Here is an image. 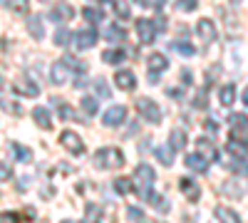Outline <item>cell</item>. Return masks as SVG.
<instances>
[{
    "instance_id": "obj_1",
    "label": "cell",
    "mask_w": 248,
    "mask_h": 223,
    "mask_svg": "<svg viewBox=\"0 0 248 223\" xmlns=\"http://www.w3.org/2000/svg\"><path fill=\"white\" fill-rule=\"evenodd\" d=\"M94 166L97 169H122L124 166V154L117 149V147H105L94 151Z\"/></svg>"
},
{
    "instance_id": "obj_2",
    "label": "cell",
    "mask_w": 248,
    "mask_h": 223,
    "mask_svg": "<svg viewBox=\"0 0 248 223\" xmlns=\"http://www.w3.org/2000/svg\"><path fill=\"white\" fill-rule=\"evenodd\" d=\"M154 181H156V174H154L152 166H147V164H139V166H137V171H134V184H137V186H134V189H137V193H139L141 198L149 196Z\"/></svg>"
},
{
    "instance_id": "obj_3",
    "label": "cell",
    "mask_w": 248,
    "mask_h": 223,
    "mask_svg": "<svg viewBox=\"0 0 248 223\" xmlns=\"http://www.w3.org/2000/svg\"><path fill=\"white\" fill-rule=\"evenodd\" d=\"M226 151H229L233 159H246L248 156V134L233 129L229 141H226Z\"/></svg>"
},
{
    "instance_id": "obj_4",
    "label": "cell",
    "mask_w": 248,
    "mask_h": 223,
    "mask_svg": "<svg viewBox=\"0 0 248 223\" xmlns=\"http://www.w3.org/2000/svg\"><path fill=\"white\" fill-rule=\"evenodd\" d=\"M137 109H139L141 119H147L149 124H159V121H161V109H159V104L154 102V99H149V97H139L137 99Z\"/></svg>"
},
{
    "instance_id": "obj_5",
    "label": "cell",
    "mask_w": 248,
    "mask_h": 223,
    "mask_svg": "<svg viewBox=\"0 0 248 223\" xmlns=\"http://www.w3.org/2000/svg\"><path fill=\"white\" fill-rule=\"evenodd\" d=\"M60 144L65 147L70 154H75V156H82V154H85V141L79 139L77 132H70V129L62 132V134H60Z\"/></svg>"
},
{
    "instance_id": "obj_6",
    "label": "cell",
    "mask_w": 248,
    "mask_h": 223,
    "mask_svg": "<svg viewBox=\"0 0 248 223\" xmlns=\"http://www.w3.org/2000/svg\"><path fill=\"white\" fill-rule=\"evenodd\" d=\"M147 67H149V72H152V82H156L159 74H161V72H167V67H169V57L164 55V52H152L149 59H147Z\"/></svg>"
},
{
    "instance_id": "obj_7",
    "label": "cell",
    "mask_w": 248,
    "mask_h": 223,
    "mask_svg": "<svg viewBox=\"0 0 248 223\" xmlns=\"http://www.w3.org/2000/svg\"><path fill=\"white\" fill-rule=\"evenodd\" d=\"M70 79V65L65 62V59H57V62H52L50 65V82L52 85H65Z\"/></svg>"
},
{
    "instance_id": "obj_8",
    "label": "cell",
    "mask_w": 248,
    "mask_h": 223,
    "mask_svg": "<svg viewBox=\"0 0 248 223\" xmlns=\"http://www.w3.org/2000/svg\"><path fill=\"white\" fill-rule=\"evenodd\" d=\"M97 40H99V35H97L94 28H90V30H77V32H75V45H77V50H90V47H94Z\"/></svg>"
},
{
    "instance_id": "obj_9",
    "label": "cell",
    "mask_w": 248,
    "mask_h": 223,
    "mask_svg": "<svg viewBox=\"0 0 248 223\" xmlns=\"http://www.w3.org/2000/svg\"><path fill=\"white\" fill-rule=\"evenodd\" d=\"M124 119H127V109H124L122 104H114V107H109L105 114H102V124L105 127H119Z\"/></svg>"
},
{
    "instance_id": "obj_10",
    "label": "cell",
    "mask_w": 248,
    "mask_h": 223,
    "mask_svg": "<svg viewBox=\"0 0 248 223\" xmlns=\"http://www.w3.org/2000/svg\"><path fill=\"white\" fill-rule=\"evenodd\" d=\"M13 92L23 94V97H37V94H40L37 85L32 82L28 74H23V77H17V79H15V82H13Z\"/></svg>"
},
{
    "instance_id": "obj_11",
    "label": "cell",
    "mask_w": 248,
    "mask_h": 223,
    "mask_svg": "<svg viewBox=\"0 0 248 223\" xmlns=\"http://www.w3.org/2000/svg\"><path fill=\"white\" fill-rule=\"evenodd\" d=\"M114 85L124 92H134L137 89V77H134L132 70H119V72H114Z\"/></svg>"
},
{
    "instance_id": "obj_12",
    "label": "cell",
    "mask_w": 248,
    "mask_h": 223,
    "mask_svg": "<svg viewBox=\"0 0 248 223\" xmlns=\"http://www.w3.org/2000/svg\"><path fill=\"white\" fill-rule=\"evenodd\" d=\"M186 169L189 171H196V174H206L209 171V159H206L203 154H199V151H191L189 156H186Z\"/></svg>"
},
{
    "instance_id": "obj_13",
    "label": "cell",
    "mask_w": 248,
    "mask_h": 223,
    "mask_svg": "<svg viewBox=\"0 0 248 223\" xmlns=\"http://www.w3.org/2000/svg\"><path fill=\"white\" fill-rule=\"evenodd\" d=\"M137 32H139V40H141L144 45L154 43V37H156L154 23H152V20H147V17H139V20H137Z\"/></svg>"
},
{
    "instance_id": "obj_14",
    "label": "cell",
    "mask_w": 248,
    "mask_h": 223,
    "mask_svg": "<svg viewBox=\"0 0 248 223\" xmlns=\"http://www.w3.org/2000/svg\"><path fill=\"white\" fill-rule=\"evenodd\" d=\"M179 186H181V191H184V196L191 201V204H196V201L201 198V189H199V184L194 178H189V176H184L181 181H179Z\"/></svg>"
},
{
    "instance_id": "obj_15",
    "label": "cell",
    "mask_w": 248,
    "mask_h": 223,
    "mask_svg": "<svg viewBox=\"0 0 248 223\" xmlns=\"http://www.w3.org/2000/svg\"><path fill=\"white\" fill-rule=\"evenodd\" d=\"M32 119H35V124L40 127V129H52V114H50V109L47 107H35L32 109Z\"/></svg>"
},
{
    "instance_id": "obj_16",
    "label": "cell",
    "mask_w": 248,
    "mask_h": 223,
    "mask_svg": "<svg viewBox=\"0 0 248 223\" xmlns=\"http://www.w3.org/2000/svg\"><path fill=\"white\" fill-rule=\"evenodd\" d=\"M196 30H199V35L206 40V43H214L216 40V25H214V20H209V17H201Z\"/></svg>"
},
{
    "instance_id": "obj_17",
    "label": "cell",
    "mask_w": 248,
    "mask_h": 223,
    "mask_svg": "<svg viewBox=\"0 0 248 223\" xmlns=\"http://www.w3.org/2000/svg\"><path fill=\"white\" fill-rule=\"evenodd\" d=\"M196 147H199V154H203L209 161H216L218 159V151H216V144L211 139H206V136H201L199 141H196Z\"/></svg>"
},
{
    "instance_id": "obj_18",
    "label": "cell",
    "mask_w": 248,
    "mask_h": 223,
    "mask_svg": "<svg viewBox=\"0 0 248 223\" xmlns=\"http://www.w3.org/2000/svg\"><path fill=\"white\" fill-rule=\"evenodd\" d=\"M147 201L154 206V211H159V213H169V198H164L161 193H156V191H149V196H147Z\"/></svg>"
},
{
    "instance_id": "obj_19",
    "label": "cell",
    "mask_w": 248,
    "mask_h": 223,
    "mask_svg": "<svg viewBox=\"0 0 248 223\" xmlns=\"http://www.w3.org/2000/svg\"><path fill=\"white\" fill-rule=\"evenodd\" d=\"M169 149L171 151H184L186 149V132L184 129H174L169 134Z\"/></svg>"
},
{
    "instance_id": "obj_20",
    "label": "cell",
    "mask_w": 248,
    "mask_h": 223,
    "mask_svg": "<svg viewBox=\"0 0 248 223\" xmlns=\"http://www.w3.org/2000/svg\"><path fill=\"white\" fill-rule=\"evenodd\" d=\"M216 218L221 221V223H241V216L233 211V208H226V206H216Z\"/></svg>"
},
{
    "instance_id": "obj_21",
    "label": "cell",
    "mask_w": 248,
    "mask_h": 223,
    "mask_svg": "<svg viewBox=\"0 0 248 223\" xmlns=\"http://www.w3.org/2000/svg\"><path fill=\"white\" fill-rule=\"evenodd\" d=\"M72 15H75V10L70 5H55L50 13V20L52 23H62V20H72Z\"/></svg>"
},
{
    "instance_id": "obj_22",
    "label": "cell",
    "mask_w": 248,
    "mask_h": 223,
    "mask_svg": "<svg viewBox=\"0 0 248 223\" xmlns=\"http://www.w3.org/2000/svg\"><path fill=\"white\" fill-rule=\"evenodd\" d=\"M229 124H231V129H236V132H248V114H243V112L229 114Z\"/></svg>"
},
{
    "instance_id": "obj_23",
    "label": "cell",
    "mask_w": 248,
    "mask_h": 223,
    "mask_svg": "<svg viewBox=\"0 0 248 223\" xmlns=\"http://www.w3.org/2000/svg\"><path fill=\"white\" fill-rule=\"evenodd\" d=\"M10 149H13V156H15L17 161H23V164H30V161H32V151H30L28 147H23V144H17V141H13Z\"/></svg>"
},
{
    "instance_id": "obj_24",
    "label": "cell",
    "mask_w": 248,
    "mask_h": 223,
    "mask_svg": "<svg viewBox=\"0 0 248 223\" xmlns=\"http://www.w3.org/2000/svg\"><path fill=\"white\" fill-rule=\"evenodd\" d=\"M218 102H221V107H231V104L236 102V87H233V85L221 87V92H218Z\"/></svg>"
},
{
    "instance_id": "obj_25",
    "label": "cell",
    "mask_w": 248,
    "mask_h": 223,
    "mask_svg": "<svg viewBox=\"0 0 248 223\" xmlns=\"http://www.w3.org/2000/svg\"><path fill=\"white\" fill-rule=\"evenodd\" d=\"M28 30H30V35H32L35 40H43V37H45L43 20H40L37 15H30V20H28Z\"/></svg>"
},
{
    "instance_id": "obj_26",
    "label": "cell",
    "mask_w": 248,
    "mask_h": 223,
    "mask_svg": "<svg viewBox=\"0 0 248 223\" xmlns=\"http://www.w3.org/2000/svg\"><path fill=\"white\" fill-rule=\"evenodd\" d=\"M102 59H105L107 65H119V62H124V59H127V52L119 50V47H114V50H107L105 55H102Z\"/></svg>"
},
{
    "instance_id": "obj_27",
    "label": "cell",
    "mask_w": 248,
    "mask_h": 223,
    "mask_svg": "<svg viewBox=\"0 0 248 223\" xmlns=\"http://www.w3.org/2000/svg\"><path fill=\"white\" fill-rule=\"evenodd\" d=\"M171 50L179 52V55H184V57L196 55V47H194L191 43H186V40H174V43H171Z\"/></svg>"
},
{
    "instance_id": "obj_28",
    "label": "cell",
    "mask_w": 248,
    "mask_h": 223,
    "mask_svg": "<svg viewBox=\"0 0 248 223\" xmlns=\"http://www.w3.org/2000/svg\"><path fill=\"white\" fill-rule=\"evenodd\" d=\"M154 156L161 161L164 166H171V164H174V151H171L169 147H156V149H154Z\"/></svg>"
},
{
    "instance_id": "obj_29",
    "label": "cell",
    "mask_w": 248,
    "mask_h": 223,
    "mask_svg": "<svg viewBox=\"0 0 248 223\" xmlns=\"http://www.w3.org/2000/svg\"><path fill=\"white\" fill-rule=\"evenodd\" d=\"M114 191L119 193V196H127V193H132L134 191V181H129V178H117L114 181Z\"/></svg>"
},
{
    "instance_id": "obj_30",
    "label": "cell",
    "mask_w": 248,
    "mask_h": 223,
    "mask_svg": "<svg viewBox=\"0 0 248 223\" xmlns=\"http://www.w3.org/2000/svg\"><path fill=\"white\" fill-rule=\"evenodd\" d=\"M105 37L109 40V43H122V40L127 37V32H124L119 25H109V28H107V32H105Z\"/></svg>"
},
{
    "instance_id": "obj_31",
    "label": "cell",
    "mask_w": 248,
    "mask_h": 223,
    "mask_svg": "<svg viewBox=\"0 0 248 223\" xmlns=\"http://www.w3.org/2000/svg\"><path fill=\"white\" fill-rule=\"evenodd\" d=\"M10 10L17 15H28L30 13V0H10Z\"/></svg>"
},
{
    "instance_id": "obj_32",
    "label": "cell",
    "mask_w": 248,
    "mask_h": 223,
    "mask_svg": "<svg viewBox=\"0 0 248 223\" xmlns=\"http://www.w3.org/2000/svg\"><path fill=\"white\" fill-rule=\"evenodd\" d=\"M82 15H85V20H87V23H92V25H94V23H99V20L105 17V15H102L97 8H90V5H87L85 10H82Z\"/></svg>"
},
{
    "instance_id": "obj_33",
    "label": "cell",
    "mask_w": 248,
    "mask_h": 223,
    "mask_svg": "<svg viewBox=\"0 0 248 223\" xmlns=\"http://www.w3.org/2000/svg\"><path fill=\"white\" fill-rule=\"evenodd\" d=\"M231 169H233V174H238V176H248L246 159H233V161H231Z\"/></svg>"
},
{
    "instance_id": "obj_34",
    "label": "cell",
    "mask_w": 248,
    "mask_h": 223,
    "mask_svg": "<svg viewBox=\"0 0 248 223\" xmlns=\"http://www.w3.org/2000/svg\"><path fill=\"white\" fill-rule=\"evenodd\" d=\"M82 109L87 112V117H94L97 114V99L94 97H85L82 99Z\"/></svg>"
},
{
    "instance_id": "obj_35",
    "label": "cell",
    "mask_w": 248,
    "mask_h": 223,
    "mask_svg": "<svg viewBox=\"0 0 248 223\" xmlns=\"http://www.w3.org/2000/svg\"><path fill=\"white\" fill-rule=\"evenodd\" d=\"M114 10H117V15L122 20L129 17V3H127V0H114Z\"/></svg>"
},
{
    "instance_id": "obj_36",
    "label": "cell",
    "mask_w": 248,
    "mask_h": 223,
    "mask_svg": "<svg viewBox=\"0 0 248 223\" xmlns=\"http://www.w3.org/2000/svg\"><path fill=\"white\" fill-rule=\"evenodd\" d=\"M127 216H129V221H134V223H144V213H141L139 206H129V208H127Z\"/></svg>"
},
{
    "instance_id": "obj_37",
    "label": "cell",
    "mask_w": 248,
    "mask_h": 223,
    "mask_svg": "<svg viewBox=\"0 0 248 223\" xmlns=\"http://www.w3.org/2000/svg\"><path fill=\"white\" fill-rule=\"evenodd\" d=\"M70 40H72V35H70L67 30H62V28H60V30L55 32V45H67Z\"/></svg>"
},
{
    "instance_id": "obj_38",
    "label": "cell",
    "mask_w": 248,
    "mask_h": 223,
    "mask_svg": "<svg viewBox=\"0 0 248 223\" xmlns=\"http://www.w3.org/2000/svg\"><path fill=\"white\" fill-rule=\"evenodd\" d=\"M99 213H102V211H99L97 204H90V206H87V221H90V223H97V221H99Z\"/></svg>"
},
{
    "instance_id": "obj_39",
    "label": "cell",
    "mask_w": 248,
    "mask_h": 223,
    "mask_svg": "<svg viewBox=\"0 0 248 223\" xmlns=\"http://www.w3.org/2000/svg\"><path fill=\"white\" fill-rule=\"evenodd\" d=\"M223 193H231L233 198H241V196H243L241 189H238V184H233V181H229V184L223 186Z\"/></svg>"
},
{
    "instance_id": "obj_40",
    "label": "cell",
    "mask_w": 248,
    "mask_h": 223,
    "mask_svg": "<svg viewBox=\"0 0 248 223\" xmlns=\"http://www.w3.org/2000/svg\"><path fill=\"white\" fill-rule=\"evenodd\" d=\"M60 119H79V117L75 114V109H72V107L62 104V107H60Z\"/></svg>"
},
{
    "instance_id": "obj_41",
    "label": "cell",
    "mask_w": 248,
    "mask_h": 223,
    "mask_svg": "<svg viewBox=\"0 0 248 223\" xmlns=\"http://www.w3.org/2000/svg\"><path fill=\"white\" fill-rule=\"evenodd\" d=\"M176 8L179 10H196V0H179Z\"/></svg>"
},
{
    "instance_id": "obj_42",
    "label": "cell",
    "mask_w": 248,
    "mask_h": 223,
    "mask_svg": "<svg viewBox=\"0 0 248 223\" xmlns=\"http://www.w3.org/2000/svg\"><path fill=\"white\" fill-rule=\"evenodd\" d=\"M10 176H13V171H8L5 164H0V181H8Z\"/></svg>"
},
{
    "instance_id": "obj_43",
    "label": "cell",
    "mask_w": 248,
    "mask_h": 223,
    "mask_svg": "<svg viewBox=\"0 0 248 223\" xmlns=\"http://www.w3.org/2000/svg\"><path fill=\"white\" fill-rule=\"evenodd\" d=\"M181 79H184V82H189V85L194 82V77H191V72H189V70H181Z\"/></svg>"
},
{
    "instance_id": "obj_44",
    "label": "cell",
    "mask_w": 248,
    "mask_h": 223,
    "mask_svg": "<svg viewBox=\"0 0 248 223\" xmlns=\"http://www.w3.org/2000/svg\"><path fill=\"white\" fill-rule=\"evenodd\" d=\"M141 5H152V8H159L161 5V0H139Z\"/></svg>"
},
{
    "instance_id": "obj_45",
    "label": "cell",
    "mask_w": 248,
    "mask_h": 223,
    "mask_svg": "<svg viewBox=\"0 0 248 223\" xmlns=\"http://www.w3.org/2000/svg\"><path fill=\"white\" fill-rule=\"evenodd\" d=\"M206 129H211V132H216V121H214V119H206Z\"/></svg>"
},
{
    "instance_id": "obj_46",
    "label": "cell",
    "mask_w": 248,
    "mask_h": 223,
    "mask_svg": "<svg viewBox=\"0 0 248 223\" xmlns=\"http://www.w3.org/2000/svg\"><path fill=\"white\" fill-rule=\"evenodd\" d=\"M243 104H246V107H248V87H246V89H243Z\"/></svg>"
},
{
    "instance_id": "obj_47",
    "label": "cell",
    "mask_w": 248,
    "mask_h": 223,
    "mask_svg": "<svg viewBox=\"0 0 248 223\" xmlns=\"http://www.w3.org/2000/svg\"><path fill=\"white\" fill-rule=\"evenodd\" d=\"M60 223H75V221H70V218H65V221H60Z\"/></svg>"
},
{
    "instance_id": "obj_48",
    "label": "cell",
    "mask_w": 248,
    "mask_h": 223,
    "mask_svg": "<svg viewBox=\"0 0 248 223\" xmlns=\"http://www.w3.org/2000/svg\"><path fill=\"white\" fill-rule=\"evenodd\" d=\"M0 223H3V218H0Z\"/></svg>"
}]
</instances>
